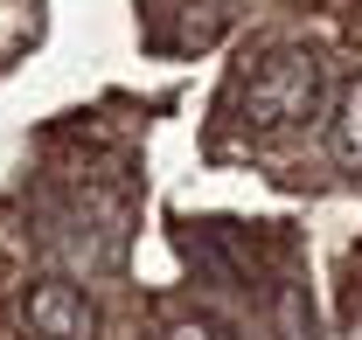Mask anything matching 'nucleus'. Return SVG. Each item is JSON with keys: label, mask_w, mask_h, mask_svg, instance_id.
I'll use <instances>...</instances> for the list:
<instances>
[{"label": "nucleus", "mask_w": 362, "mask_h": 340, "mask_svg": "<svg viewBox=\"0 0 362 340\" xmlns=\"http://www.w3.org/2000/svg\"><path fill=\"white\" fill-rule=\"evenodd\" d=\"M327 97V63L314 49H265L237 90V119L251 132H293L307 126Z\"/></svg>", "instance_id": "f257e3e1"}, {"label": "nucleus", "mask_w": 362, "mask_h": 340, "mask_svg": "<svg viewBox=\"0 0 362 340\" xmlns=\"http://www.w3.org/2000/svg\"><path fill=\"white\" fill-rule=\"evenodd\" d=\"M21 312H28L35 340H98V305H90V292H84V285L42 278V285H28Z\"/></svg>", "instance_id": "f03ea898"}, {"label": "nucleus", "mask_w": 362, "mask_h": 340, "mask_svg": "<svg viewBox=\"0 0 362 340\" xmlns=\"http://www.w3.org/2000/svg\"><path fill=\"white\" fill-rule=\"evenodd\" d=\"M327 139H334V160H341V167H362V77L341 84L334 119H327Z\"/></svg>", "instance_id": "7ed1b4c3"}, {"label": "nucleus", "mask_w": 362, "mask_h": 340, "mask_svg": "<svg viewBox=\"0 0 362 340\" xmlns=\"http://www.w3.org/2000/svg\"><path fill=\"white\" fill-rule=\"evenodd\" d=\"M160 340H237L230 327H216V320H175Z\"/></svg>", "instance_id": "20e7f679"}, {"label": "nucleus", "mask_w": 362, "mask_h": 340, "mask_svg": "<svg viewBox=\"0 0 362 340\" xmlns=\"http://www.w3.org/2000/svg\"><path fill=\"white\" fill-rule=\"evenodd\" d=\"M349 340H362V320H356V327H349Z\"/></svg>", "instance_id": "39448f33"}]
</instances>
